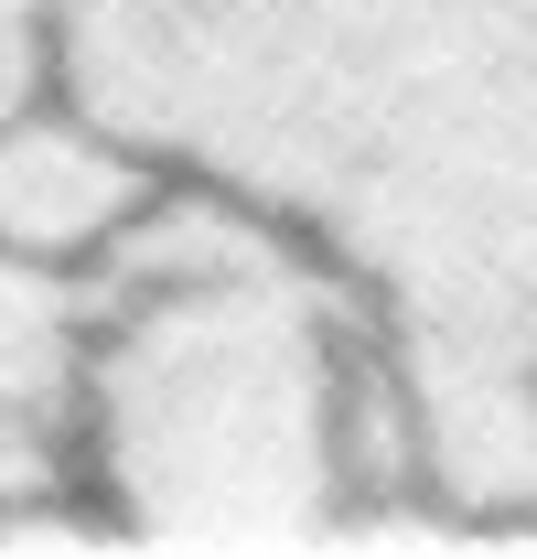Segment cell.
I'll return each mask as SVG.
<instances>
[{"label":"cell","mask_w":537,"mask_h":559,"mask_svg":"<svg viewBox=\"0 0 537 559\" xmlns=\"http://www.w3.org/2000/svg\"><path fill=\"white\" fill-rule=\"evenodd\" d=\"M183 173L130 140L119 119H97L86 97H44L33 119L0 130V259H33L55 280H97L140 226L162 215Z\"/></svg>","instance_id":"cell-2"},{"label":"cell","mask_w":537,"mask_h":559,"mask_svg":"<svg viewBox=\"0 0 537 559\" xmlns=\"http://www.w3.org/2000/svg\"><path fill=\"white\" fill-rule=\"evenodd\" d=\"M65 97V0H0V130Z\"/></svg>","instance_id":"cell-4"},{"label":"cell","mask_w":537,"mask_h":559,"mask_svg":"<svg viewBox=\"0 0 537 559\" xmlns=\"http://www.w3.org/2000/svg\"><path fill=\"white\" fill-rule=\"evenodd\" d=\"M86 441V280L0 259V538L75 506Z\"/></svg>","instance_id":"cell-3"},{"label":"cell","mask_w":537,"mask_h":559,"mask_svg":"<svg viewBox=\"0 0 537 559\" xmlns=\"http://www.w3.org/2000/svg\"><path fill=\"white\" fill-rule=\"evenodd\" d=\"M75 495L162 549H301L408 506L419 452L366 280L290 215L172 183L86 280Z\"/></svg>","instance_id":"cell-1"}]
</instances>
